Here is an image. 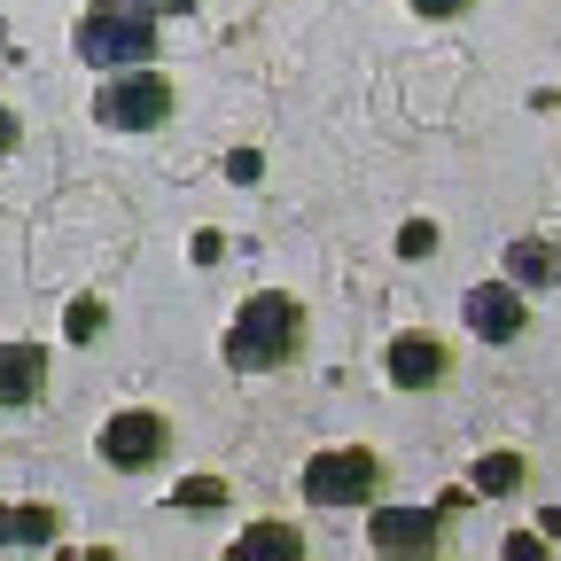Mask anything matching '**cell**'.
<instances>
[{
    "label": "cell",
    "instance_id": "cell-8",
    "mask_svg": "<svg viewBox=\"0 0 561 561\" xmlns=\"http://www.w3.org/2000/svg\"><path fill=\"white\" fill-rule=\"evenodd\" d=\"M375 553H430L437 546V515L430 507H382L375 530H367Z\"/></svg>",
    "mask_w": 561,
    "mask_h": 561
},
{
    "label": "cell",
    "instance_id": "cell-2",
    "mask_svg": "<svg viewBox=\"0 0 561 561\" xmlns=\"http://www.w3.org/2000/svg\"><path fill=\"white\" fill-rule=\"evenodd\" d=\"M157 16H140L125 9V0H110V9H87L79 16V55L94 70H140V62H157Z\"/></svg>",
    "mask_w": 561,
    "mask_h": 561
},
{
    "label": "cell",
    "instance_id": "cell-9",
    "mask_svg": "<svg viewBox=\"0 0 561 561\" xmlns=\"http://www.w3.org/2000/svg\"><path fill=\"white\" fill-rule=\"evenodd\" d=\"M47 390V351L39 343H0V405H32Z\"/></svg>",
    "mask_w": 561,
    "mask_h": 561
},
{
    "label": "cell",
    "instance_id": "cell-10",
    "mask_svg": "<svg viewBox=\"0 0 561 561\" xmlns=\"http://www.w3.org/2000/svg\"><path fill=\"white\" fill-rule=\"evenodd\" d=\"M234 561H305V538L289 523H257L234 538Z\"/></svg>",
    "mask_w": 561,
    "mask_h": 561
},
{
    "label": "cell",
    "instance_id": "cell-14",
    "mask_svg": "<svg viewBox=\"0 0 561 561\" xmlns=\"http://www.w3.org/2000/svg\"><path fill=\"white\" fill-rule=\"evenodd\" d=\"M172 500H180V507H219V500H227V483H210V476H203V483H180Z\"/></svg>",
    "mask_w": 561,
    "mask_h": 561
},
{
    "label": "cell",
    "instance_id": "cell-13",
    "mask_svg": "<svg viewBox=\"0 0 561 561\" xmlns=\"http://www.w3.org/2000/svg\"><path fill=\"white\" fill-rule=\"evenodd\" d=\"M546 273H553V250L546 242H523L515 250V280H546Z\"/></svg>",
    "mask_w": 561,
    "mask_h": 561
},
{
    "label": "cell",
    "instance_id": "cell-4",
    "mask_svg": "<svg viewBox=\"0 0 561 561\" xmlns=\"http://www.w3.org/2000/svg\"><path fill=\"white\" fill-rule=\"evenodd\" d=\"M382 491V460L375 453H320L305 468V500L312 507H367Z\"/></svg>",
    "mask_w": 561,
    "mask_h": 561
},
{
    "label": "cell",
    "instance_id": "cell-19",
    "mask_svg": "<svg viewBox=\"0 0 561 561\" xmlns=\"http://www.w3.org/2000/svg\"><path fill=\"white\" fill-rule=\"evenodd\" d=\"M9 149H16V110L0 102V157H9Z\"/></svg>",
    "mask_w": 561,
    "mask_h": 561
},
{
    "label": "cell",
    "instance_id": "cell-7",
    "mask_svg": "<svg viewBox=\"0 0 561 561\" xmlns=\"http://www.w3.org/2000/svg\"><path fill=\"white\" fill-rule=\"evenodd\" d=\"M523 297L507 289V280H483V289H468V328L483 335V343H507V335H523Z\"/></svg>",
    "mask_w": 561,
    "mask_h": 561
},
{
    "label": "cell",
    "instance_id": "cell-12",
    "mask_svg": "<svg viewBox=\"0 0 561 561\" xmlns=\"http://www.w3.org/2000/svg\"><path fill=\"white\" fill-rule=\"evenodd\" d=\"M476 491H491V500H500V491H523V460L515 453H483L476 460Z\"/></svg>",
    "mask_w": 561,
    "mask_h": 561
},
{
    "label": "cell",
    "instance_id": "cell-18",
    "mask_svg": "<svg viewBox=\"0 0 561 561\" xmlns=\"http://www.w3.org/2000/svg\"><path fill=\"white\" fill-rule=\"evenodd\" d=\"M405 9H413V16H460L468 0H405Z\"/></svg>",
    "mask_w": 561,
    "mask_h": 561
},
{
    "label": "cell",
    "instance_id": "cell-3",
    "mask_svg": "<svg viewBox=\"0 0 561 561\" xmlns=\"http://www.w3.org/2000/svg\"><path fill=\"white\" fill-rule=\"evenodd\" d=\"M94 117H102L110 133H157V125L172 117V87L157 79L149 62H140V70H110L102 94H94Z\"/></svg>",
    "mask_w": 561,
    "mask_h": 561
},
{
    "label": "cell",
    "instance_id": "cell-16",
    "mask_svg": "<svg viewBox=\"0 0 561 561\" xmlns=\"http://www.w3.org/2000/svg\"><path fill=\"white\" fill-rule=\"evenodd\" d=\"M257 172H265V164H257V149H234V157H227V180H242V187H250Z\"/></svg>",
    "mask_w": 561,
    "mask_h": 561
},
{
    "label": "cell",
    "instance_id": "cell-6",
    "mask_svg": "<svg viewBox=\"0 0 561 561\" xmlns=\"http://www.w3.org/2000/svg\"><path fill=\"white\" fill-rule=\"evenodd\" d=\"M445 367H453V351H445L437 335H421V328L390 343V382H398V390H437Z\"/></svg>",
    "mask_w": 561,
    "mask_h": 561
},
{
    "label": "cell",
    "instance_id": "cell-20",
    "mask_svg": "<svg viewBox=\"0 0 561 561\" xmlns=\"http://www.w3.org/2000/svg\"><path fill=\"white\" fill-rule=\"evenodd\" d=\"M546 538H561V507H553V515H546Z\"/></svg>",
    "mask_w": 561,
    "mask_h": 561
},
{
    "label": "cell",
    "instance_id": "cell-1",
    "mask_svg": "<svg viewBox=\"0 0 561 561\" xmlns=\"http://www.w3.org/2000/svg\"><path fill=\"white\" fill-rule=\"evenodd\" d=\"M297 351H305V312H297V297L257 289V297L234 312V328H227V367H242V375H273V367H289Z\"/></svg>",
    "mask_w": 561,
    "mask_h": 561
},
{
    "label": "cell",
    "instance_id": "cell-5",
    "mask_svg": "<svg viewBox=\"0 0 561 561\" xmlns=\"http://www.w3.org/2000/svg\"><path fill=\"white\" fill-rule=\"evenodd\" d=\"M164 413H149V405H133V413H110V430H102V460L110 468H157L164 460Z\"/></svg>",
    "mask_w": 561,
    "mask_h": 561
},
{
    "label": "cell",
    "instance_id": "cell-17",
    "mask_svg": "<svg viewBox=\"0 0 561 561\" xmlns=\"http://www.w3.org/2000/svg\"><path fill=\"white\" fill-rule=\"evenodd\" d=\"M125 9H140V16H187L195 0H125Z\"/></svg>",
    "mask_w": 561,
    "mask_h": 561
},
{
    "label": "cell",
    "instance_id": "cell-11",
    "mask_svg": "<svg viewBox=\"0 0 561 561\" xmlns=\"http://www.w3.org/2000/svg\"><path fill=\"white\" fill-rule=\"evenodd\" d=\"M55 507H0V546H47Z\"/></svg>",
    "mask_w": 561,
    "mask_h": 561
},
{
    "label": "cell",
    "instance_id": "cell-15",
    "mask_svg": "<svg viewBox=\"0 0 561 561\" xmlns=\"http://www.w3.org/2000/svg\"><path fill=\"white\" fill-rule=\"evenodd\" d=\"M398 250H405V257H430V250H437V227H430V219H413V227L398 234Z\"/></svg>",
    "mask_w": 561,
    "mask_h": 561
}]
</instances>
